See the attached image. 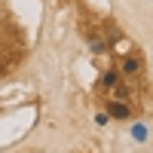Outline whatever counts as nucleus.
Returning a JSON list of instances; mask_svg holds the SVG:
<instances>
[{"label": "nucleus", "mask_w": 153, "mask_h": 153, "mask_svg": "<svg viewBox=\"0 0 153 153\" xmlns=\"http://www.w3.org/2000/svg\"><path fill=\"white\" fill-rule=\"evenodd\" d=\"M101 83H104V86H110V89H113V86L120 83V74H117V71H104V76H101Z\"/></svg>", "instance_id": "nucleus-4"}, {"label": "nucleus", "mask_w": 153, "mask_h": 153, "mask_svg": "<svg viewBox=\"0 0 153 153\" xmlns=\"http://www.w3.org/2000/svg\"><path fill=\"white\" fill-rule=\"evenodd\" d=\"M95 123H98V126H107V123H110V117H107V113H98Z\"/></svg>", "instance_id": "nucleus-7"}, {"label": "nucleus", "mask_w": 153, "mask_h": 153, "mask_svg": "<svg viewBox=\"0 0 153 153\" xmlns=\"http://www.w3.org/2000/svg\"><path fill=\"white\" fill-rule=\"evenodd\" d=\"M113 95H117V101H126V98H129V86H120L117 83V92H113Z\"/></svg>", "instance_id": "nucleus-5"}, {"label": "nucleus", "mask_w": 153, "mask_h": 153, "mask_svg": "<svg viewBox=\"0 0 153 153\" xmlns=\"http://www.w3.org/2000/svg\"><path fill=\"white\" fill-rule=\"evenodd\" d=\"M138 71H141V61H138L135 55H129V58H123V74H129V76H135Z\"/></svg>", "instance_id": "nucleus-2"}, {"label": "nucleus", "mask_w": 153, "mask_h": 153, "mask_svg": "<svg viewBox=\"0 0 153 153\" xmlns=\"http://www.w3.org/2000/svg\"><path fill=\"white\" fill-rule=\"evenodd\" d=\"M132 138H138V141H144V138H147V129H144V126H135V129H132Z\"/></svg>", "instance_id": "nucleus-6"}, {"label": "nucleus", "mask_w": 153, "mask_h": 153, "mask_svg": "<svg viewBox=\"0 0 153 153\" xmlns=\"http://www.w3.org/2000/svg\"><path fill=\"white\" fill-rule=\"evenodd\" d=\"M107 117H110V120H129V117H132V110H129V104H123V101H110Z\"/></svg>", "instance_id": "nucleus-1"}, {"label": "nucleus", "mask_w": 153, "mask_h": 153, "mask_svg": "<svg viewBox=\"0 0 153 153\" xmlns=\"http://www.w3.org/2000/svg\"><path fill=\"white\" fill-rule=\"evenodd\" d=\"M89 49H92L95 55H101V52H104V49H107V43L101 40V37H89Z\"/></svg>", "instance_id": "nucleus-3"}]
</instances>
